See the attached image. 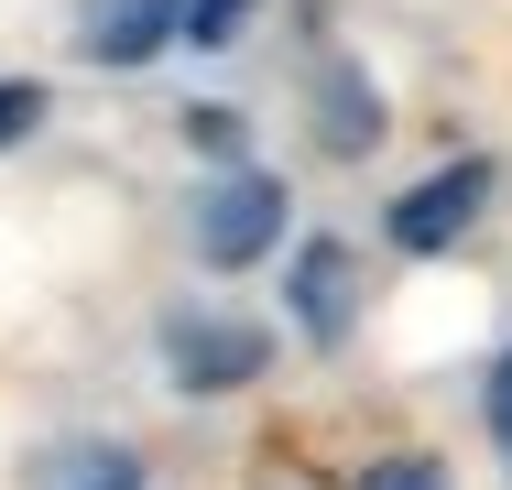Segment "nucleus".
I'll use <instances>...</instances> for the list:
<instances>
[{
    "instance_id": "nucleus-1",
    "label": "nucleus",
    "mask_w": 512,
    "mask_h": 490,
    "mask_svg": "<svg viewBox=\"0 0 512 490\" xmlns=\"http://www.w3.org/2000/svg\"><path fill=\"white\" fill-rule=\"evenodd\" d=\"M284 218H295L284 175H262V164L218 175V186L197 196V262H207V273H251V262L284 240Z\"/></svg>"
},
{
    "instance_id": "nucleus-2",
    "label": "nucleus",
    "mask_w": 512,
    "mask_h": 490,
    "mask_svg": "<svg viewBox=\"0 0 512 490\" xmlns=\"http://www.w3.org/2000/svg\"><path fill=\"white\" fill-rule=\"evenodd\" d=\"M164 371L186 392H240L273 371V338L251 327V316H218V305H175L164 316Z\"/></svg>"
},
{
    "instance_id": "nucleus-3",
    "label": "nucleus",
    "mask_w": 512,
    "mask_h": 490,
    "mask_svg": "<svg viewBox=\"0 0 512 490\" xmlns=\"http://www.w3.org/2000/svg\"><path fill=\"white\" fill-rule=\"evenodd\" d=\"M491 153H458V164H436V175H414L404 196H393V251H458L469 229H480V207H491Z\"/></svg>"
},
{
    "instance_id": "nucleus-4",
    "label": "nucleus",
    "mask_w": 512,
    "mask_h": 490,
    "mask_svg": "<svg viewBox=\"0 0 512 490\" xmlns=\"http://www.w3.org/2000/svg\"><path fill=\"white\" fill-rule=\"evenodd\" d=\"M186 33V0H77V55L88 66H153Z\"/></svg>"
},
{
    "instance_id": "nucleus-5",
    "label": "nucleus",
    "mask_w": 512,
    "mask_h": 490,
    "mask_svg": "<svg viewBox=\"0 0 512 490\" xmlns=\"http://www.w3.org/2000/svg\"><path fill=\"white\" fill-rule=\"evenodd\" d=\"M349 316H360V262H349V240H306V251H295V327H306L316 349H338Z\"/></svg>"
},
{
    "instance_id": "nucleus-6",
    "label": "nucleus",
    "mask_w": 512,
    "mask_h": 490,
    "mask_svg": "<svg viewBox=\"0 0 512 490\" xmlns=\"http://www.w3.org/2000/svg\"><path fill=\"white\" fill-rule=\"evenodd\" d=\"M316 142H327L338 164H360V153L382 142V98H371L360 66H338V77H327V98H316Z\"/></svg>"
},
{
    "instance_id": "nucleus-7",
    "label": "nucleus",
    "mask_w": 512,
    "mask_h": 490,
    "mask_svg": "<svg viewBox=\"0 0 512 490\" xmlns=\"http://www.w3.org/2000/svg\"><path fill=\"white\" fill-rule=\"evenodd\" d=\"M33 490H142V458L131 447H66V458H44Z\"/></svg>"
},
{
    "instance_id": "nucleus-8",
    "label": "nucleus",
    "mask_w": 512,
    "mask_h": 490,
    "mask_svg": "<svg viewBox=\"0 0 512 490\" xmlns=\"http://www.w3.org/2000/svg\"><path fill=\"white\" fill-rule=\"evenodd\" d=\"M251 22V0H186V44H229Z\"/></svg>"
},
{
    "instance_id": "nucleus-9",
    "label": "nucleus",
    "mask_w": 512,
    "mask_h": 490,
    "mask_svg": "<svg viewBox=\"0 0 512 490\" xmlns=\"http://www.w3.org/2000/svg\"><path fill=\"white\" fill-rule=\"evenodd\" d=\"M33 120H44V88H33V77H0V153H11Z\"/></svg>"
},
{
    "instance_id": "nucleus-10",
    "label": "nucleus",
    "mask_w": 512,
    "mask_h": 490,
    "mask_svg": "<svg viewBox=\"0 0 512 490\" xmlns=\"http://www.w3.org/2000/svg\"><path fill=\"white\" fill-rule=\"evenodd\" d=\"M360 490H458V480H447L436 458H382V469H371Z\"/></svg>"
},
{
    "instance_id": "nucleus-11",
    "label": "nucleus",
    "mask_w": 512,
    "mask_h": 490,
    "mask_svg": "<svg viewBox=\"0 0 512 490\" xmlns=\"http://www.w3.org/2000/svg\"><path fill=\"white\" fill-rule=\"evenodd\" d=\"M480 414H491V447L512 458V349L491 360V392H480Z\"/></svg>"
}]
</instances>
